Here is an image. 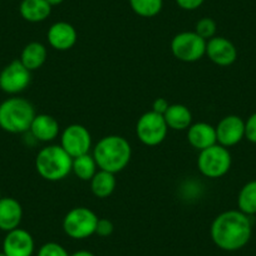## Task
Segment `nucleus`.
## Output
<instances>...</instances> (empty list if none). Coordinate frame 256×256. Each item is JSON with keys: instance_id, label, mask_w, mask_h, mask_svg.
Segmentation results:
<instances>
[{"instance_id": "f257e3e1", "label": "nucleus", "mask_w": 256, "mask_h": 256, "mask_svg": "<svg viewBox=\"0 0 256 256\" xmlns=\"http://www.w3.org/2000/svg\"><path fill=\"white\" fill-rule=\"evenodd\" d=\"M211 238L224 251H238L248 245L252 225L248 215L240 210H228L216 216L211 225Z\"/></svg>"}, {"instance_id": "f03ea898", "label": "nucleus", "mask_w": 256, "mask_h": 256, "mask_svg": "<svg viewBox=\"0 0 256 256\" xmlns=\"http://www.w3.org/2000/svg\"><path fill=\"white\" fill-rule=\"evenodd\" d=\"M131 144L124 137L110 134L98 141L93 150L97 166L100 170L117 174L124 170L131 161Z\"/></svg>"}, {"instance_id": "7ed1b4c3", "label": "nucleus", "mask_w": 256, "mask_h": 256, "mask_svg": "<svg viewBox=\"0 0 256 256\" xmlns=\"http://www.w3.org/2000/svg\"><path fill=\"white\" fill-rule=\"evenodd\" d=\"M34 106L26 98L12 97L0 103V128L9 134H26L36 117Z\"/></svg>"}, {"instance_id": "20e7f679", "label": "nucleus", "mask_w": 256, "mask_h": 256, "mask_svg": "<svg viewBox=\"0 0 256 256\" xmlns=\"http://www.w3.org/2000/svg\"><path fill=\"white\" fill-rule=\"evenodd\" d=\"M73 158L62 146H48L38 152L36 158V172L46 181H60L72 172Z\"/></svg>"}, {"instance_id": "39448f33", "label": "nucleus", "mask_w": 256, "mask_h": 256, "mask_svg": "<svg viewBox=\"0 0 256 256\" xmlns=\"http://www.w3.org/2000/svg\"><path fill=\"white\" fill-rule=\"evenodd\" d=\"M231 154L226 147L216 144L200 151L198 166L201 174L208 178H218L225 176L231 167Z\"/></svg>"}, {"instance_id": "423d86ee", "label": "nucleus", "mask_w": 256, "mask_h": 256, "mask_svg": "<svg viewBox=\"0 0 256 256\" xmlns=\"http://www.w3.org/2000/svg\"><path fill=\"white\" fill-rule=\"evenodd\" d=\"M98 218L87 208H74L64 216L63 230L74 240H83L94 235Z\"/></svg>"}, {"instance_id": "0eeeda50", "label": "nucleus", "mask_w": 256, "mask_h": 256, "mask_svg": "<svg viewBox=\"0 0 256 256\" xmlns=\"http://www.w3.org/2000/svg\"><path fill=\"white\" fill-rule=\"evenodd\" d=\"M206 43L196 32H182L172 38L171 52L178 60L194 63L206 54Z\"/></svg>"}, {"instance_id": "6e6552de", "label": "nucleus", "mask_w": 256, "mask_h": 256, "mask_svg": "<svg viewBox=\"0 0 256 256\" xmlns=\"http://www.w3.org/2000/svg\"><path fill=\"white\" fill-rule=\"evenodd\" d=\"M168 132L164 117L160 113L150 110L144 113L137 120L136 134L140 141L146 146H158L164 141Z\"/></svg>"}, {"instance_id": "1a4fd4ad", "label": "nucleus", "mask_w": 256, "mask_h": 256, "mask_svg": "<svg viewBox=\"0 0 256 256\" xmlns=\"http://www.w3.org/2000/svg\"><path fill=\"white\" fill-rule=\"evenodd\" d=\"M60 146L72 158L90 154L92 147V137L90 131L82 124H70L63 131Z\"/></svg>"}, {"instance_id": "9d476101", "label": "nucleus", "mask_w": 256, "mask_h": 256, "mask_svg": "<svg viewBox=\"0 0 256 256\" xmlns=\"http://www.w3.org/2000/svg\"><path fill=\"white\" fill-rule=\"evenodd\" d=\"M32 72L20 60H13L0 72V90L8 94H18L30 84Z\"/></svg>"}, {"instance_id": "9b49d317", "label": "nucleus", "mask_w": 256, "mask_h": 256, "mask_svg": "<svg viewBox=\"0 0 256 256\" xmlns=\"http://www.w3.org/2000/svg\"><path fill=\"white\" fill-rule=\"evenodd\" d=\"M215 130L218 144L226 148L238 144L245 137V122L242 118L235 114L224 117Z\"/></svg>"}, {"instance_id": "f8f14e48", "label": "nucleus", "mask_w": 256, "mask_h": 256, "mask_svg": "<svg viewBox=\"0 0 256 256\" xmlns=\"http://www.w3.org/2000/svg\"><path fill=\"white\" fill-rule=\"evenodd\" d=\"M34 238L24 228H14L6 232L3 241V252L6 256H33Z\"/></svg>"}, {"instance_id": "ddd939ff", "label": "nucleus", "mask_w": 256, "mask_h": 256, "mask_svg": "<svg viewBox=\"0 0 256 256\" xmlns=\"http://www.w3.org/2000/svg\"><path fill=\"white\" fill-rule=\"evenodd\" d=\"M206 56L220 67H228L238 59V49L224 36H214L206 43Z\"/></svg>"}, {"instance_id": "4468645a", "label": "nucleus", "mask_w": 256, "mask_h": 256, "mask_svg": "<svg viewBox=\"0 0 256 256\" xmlns=\"http://www.w3.org/2000/svg\"><path fill=\"white\" fill-rule=\"evenodd\" d=\"M46 36L52 48L60 52L70 50L77 43V30L67 22L54 23L49 28Z\"/></svg>"}, {"instance_id": "2eb2a0df", "label": "nucleus", "mask_w": 256, "mask_h": 256, "mask_svg": "<svg viewBox=\"0 0 256 256\" xmlns=\"http://www.w3.org/2000/svg\"><path fill=\"white\" fill-rule=\"evenodd\" d=\"M187 141L198 151L208 148L218 144L215 127L206 122L192 123L187 130Z\"/></svg>"}, {"instance_id": "dca6fc26", "label": "nucleus", "mask_w": 256, "mask_h": 256, "mask_svg": "<svg viewBox=\"0 0 256 256\" xmlns=\"http://www.w3.org/2000/svg\"><path fill=\"white\" fill-rule=\"evenodd\" d=\"M23 218V208L13 198H0V230L9 231L18 228Z\"/></svg>"}, {"instance_id": "f3484780", "label": "nucleus", "mask_w": 256, "mask_h": 256, "mask_svg": "<svg viewBox=\"0 0 256 256\" xmlns=\"http://www.w3.org/2000/svg\"><path fill=\"white\" fill-rule=\"evenodd\" d=\"M30 134L40 142H50L59 134V123L49 114H36L30 126Z\"/></svg>"}, {"instance_id": "a211bd4d", "label": "nucleus", "mask_w": 256, "mask_h": 256, "mask_svg": "<svg viewBox=\"0 0 256 256\" xmlns=\"http://www.w3.org/2000/svg\"><path fill=\"white\" fill-rule=\"evenodd\" d=\"M22 18L30 23L44 22L52 13V6L46 0H23L19 6Z\"/></svg>"}, {"instance_id": "6ab92c4d", "label": "nucleus", "mask_w": 256, "mask_h": 256, "mask_svg": "<svg viewBox=\"0 0 256 256\" xmlns=\"http://www.w3.org/2000/svg\"><path fill=\"white\" fill-rule=\"evenodd\" d=\"M46 48L44 44L39 42H32L23 48L19 60L23 63L24 67L28 70H39L46 60Z\"/></svg>"}, {"instance_id": "aec40b11", "label": "nucleus", "mask_w": 256, "mask_h": 256, "mask_svg": "<svg viewBox=\"0 0 256 256\" xmlns=\"http://www.w3.org/2000/svg\"><path fill=\"white\" fill-rule=\"evenodd\" d=\"M168 128L174 131H184L192 124V113L184 104H170L164 114Z\"/></svg>"}, {"instance_id": "412c9836", "label": "nucleus", "mask_w": 256, "mask_h": 256, "mask_svg": "<svg viewBox=\"0 0 256 256\" xmlns=\"http://www.w3.org/2000/svg\"><path fill=\"white\" fill-rule=\"evenodd\" d=\"M116 184L117 181H116L114 174L98 170L90 180V190L96 198H106L112 195L116 188Z\"/></svg>"}, {"instance_id": "4be33fe9", "label": "nucleus", "mask_w": 256, "mask_h": 256, "mask_svg": "<svg viewBox=\"0 0 256 256\" xmlns=\"http://www.w3.org/2000/svg\"><path fill=\"white\" fill-rule=\"evenodd\" d=\"M238 210L245 215L256 214V180L248 182L240 190L238 196Z\"/></svg>"}, {"instance_id": "5701e85b", "label": "nucleus", "mask_w": 256, "mask_h": 256, "mask_svg": "<svg viewBox=\"0 0 256 256\" xmlns=\"http://www.w3.org/2000/svg\"><path fill=\"white\" fill-rule=\"evenodd\" d=\"M97 162H96L93 154H87L73 158L72 171L82 181H90L97 172Z\"/></svg>"}, {"instance_id": "b1692460", "label": "nucleus", "mask_w": 256, "mask_h": 256, "mask_svg": "<svg viewBox=\"0 0 256 256\" xmlns=\"http://www.w3.org/2000/svg\"><path fill=\"white\" fill-rule=\"evenodd\" d=\"M130 6L137 16L154 18L162 10L164 0H130Z\"/></svg>"}, {"instance_id": "393cba45", "label": "nucleus", "mask_w": 256, "mask_h": 256, "mask_svg": "<svg viewBox=\"0 0 256 256\" xmlns=\"http://www.w3.org/2000/svg\"><path fill=\"white\" fill-rule=\"evenodd\" d=\"M216 29H218V26H216V22L211 18H202L196 23L195 32L201 36V38L205 39L206 42L208 39L214 38L216 34Z\"/></svg>"}, {"instance_id": "a878e982", "label": "nucleus", "mask_w": 256, "mask_h": 256, "mask_svg": "<svg viewBox=\"0 0 256 256\" xmlns=\"http://www.w3.org/2000/svg\"><path fill=\"white\" fill-rule=\"evenodd\" d=\"M36 256H70V254L60 244L46 242L40 246Z\"/></svg>"}, {"instance_id": "bb28decb", "label": "nucleus", "mask_w": 256, "mask_h": 256, "mask_svg": "<svg viewBox=\"0 0 256 256\" xmlns=\"http://www.w3.org/2000/svg\"><path fill=\"white\" fill-rule=\"evenodd\" d=\"M114 231V225L108 218H98L97 228H96V234L100 238H108Z\"/></svg>"}, {"instance_id": "cd10ccee", "label": "nucleus", "mask_w": 256, "mask_h": 256, "mask_svg": "<svg viewBox=\"0 0 256 256\" xmlns=\"http://www.w3.org/2000/svg\"><path fill=\"white\" fill-rule=\"evenodd\" d=\"M245 137L251 144H256V112L245 122Z\"/></svg>"}, {"instance_id": "c85d7f7f", "label": "nucleus", "mask_w": 256, "mask_h": 256, "mask_svg": "<svg viewBox=\"0 0 256 256\" xmlns=\"http://www.w3.org/2000/svg\"><path fill=\"white\" fill-rule=\"evenodd\" d=\"M205 0H176L177 6L184 10H196L204 4Z\"/></svg>"}, {"instance_id": "c756f323", "label": "nucleus", "mask_w": 256, "mask_h": 256, "mask_svg": "<svg viewBox=\"0 0 256 256\" xmlns=\"http://www.w3.org/2000/svg\"><path fill=\"white\" fill-rule=\"evenodd\" d=\"M168 107L170 103L167 102V100H164V98H157V100H154V104H152V110L164 116Z\"/></svg>"}, {"instance_id": "7c9ffc66", "label": "nucleus", "mask_w": 256, "mask_h": 256, "mask_svg": "<svg viewBox=\"0 0 256 256\" xmlns=\"http://www.w3.org/2000/svg\"><path fill=\"white\" fill-rule=\"evenodd\" d=\"M70 256H96V255L88 250H80V251H76V252H73L72 255Z\"/></svg>"}, {"instance_id": "2f4dec72", "label": "nucleus", "mask_w": 256, "mask_h": 256, "mask_svg": "<svg viewBox=\"0 0 256 256\" xmlns=\"http://www.w3.org/2000/svg\"><path fill=\"white\" fill-rule=\"evenodd\" d=\"M49 3V6H59V4H62L64 2V0H46Z\"/></svg>"}, {"instance_id": "473e14b6", "label": "nucleus", "mask_w": 256, "mask_h": 256, "mask_svg": "<svg viewBox=\"0 0 256 256\" xmlns=\"http://www.w3.org/2000/svg\"><path fill=\"white\" fill-rule=\"evenodd\" d=\"M0 256H6V255L3 252V251H2V252H0Z\"/></svg>"}, {"instance_id": "72a5a7b5", "label": "nucleus", "mask_w": 256, "mask_h": 256, "mask_svg": "<svg viewBox=\"0 0 256 256\" xmlns=\"http://www.w3.org/2000/svg\"><path fill=\"white\" fill-rule=\"evenodd\" d=\"M0 198H2V194H0Z\"/></svg>"}]
</instances>
